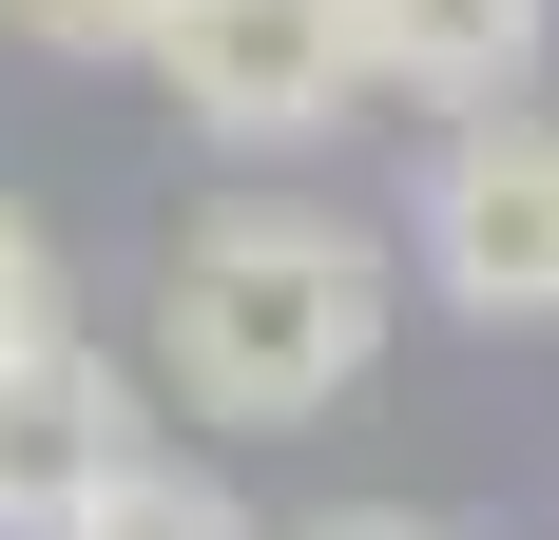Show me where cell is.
Wrapping results in <instances>:
<instances>
[{
	"label": "cell",
	"mask_w": 559,
	"mask_h": 540,
	"mask_svg": "<svg viewBox=\"0 0 559 540\" xmlns=\"http://www.w3.org/2000/svg\"><path fill=\"white\" fill-rule=\"evenodd\" d=\"M155 78H174L193 136L289 155V136H329V116H347L367 39H347V0H174V20H155Z\"/></svg>",
	"instance_id": "obj_3"
},
{
	"label": "cell",
	"mask_w": 559,
	"mask_h": 540,
	"mask_svg": "<svg viewBox=\"0 0 559 540\" xmlns=\"http://www.w3.org/2000/svg\"><path fill=\"white\" fill-rule=\"evenodd\" d=\"M347 39L386 97H521L559 39V0H347Z\"/></svg>",
	"instance_id": "obj_5"
},
{
	"label": "cell",
	"mask_w": 559,
	"mask_h": 540,
	"mask_svg": "<svg viewBox=\"0 0 559 540\" xmlns=\"http://www.w3.org/2000/svg\"><path fill=\"white\" fill-rule=\"evenodd\" d=\"M58 540H251V502H231V483H193L174 444H135V463H116V483L78 502Z\"/></svg>",
	"instance_id": "obj_6"
},
{
	"label": "cell",
	"mask_w": 559,
	"mask_h": 540,
	"mask_svg": "<svg viewBox=\"0 0 559 540\" xmlns=\"http://www.w3.org/2000/svg\"><path fill=\"white\" fill-rule=\"evenodd\" d=\"M135 444L155 425H135V367H116V348H78V328L0 348V540H58Z\"/></svg>",
	"instance_id": "obj_4"
},
{
	"label": "cell",
	"mask_w": 559,
	"mask_h": 540,
	"mask_svg": "<svg viewBox=\"0 0 559 540\" xmlns=\"http://www.w3.org/2000/svg\"><path fill=\"white\" fill-rule=\"evenodd\" d=\"M309 540H444V521H309Z\"/></svg>",
	"instance_id": "obj_9"
},
{
	"label": "cell",
	"mask_w": 559,
	"mask_h": 540,
	"mask_svg": "<svg viewBox=\"0 0 559 540\" xmlns=\"http://www.w3.org/2000/svg\"><path fill=\"white\" fill-rule=\"evenodd\" d=\"M155 367L193 386V425H309L386 367V251L367 213H309V193H231V213L174 232L155 270Z\"/></svg>",
	"instance_id": "obj_1"
},
{
	"label": "cell",
	"mask_w": 559,
	"mask_h": 540,
	"mask_svg": "<svg viewBox=\"0 0 559 540\" xmlns=\"http://www.w3.org/2000/svg\"><path fill=\"white\" fill-rule=\"evenodd\" d=\"M20 39H58V58H155V20L174 0H0Z\"/></svg>",
	"instance_id": "obj_7"
},
{
	"label": "cell",
	"mask_w": 559,
	"mask_h": 540,
	"mask_svg": "<svg viewBox=\"0 0 559 540\" xmlns=\"http://www.w3.org/2000/svg\"><path fill=\"white\" fill-rule=\"evenodd\" d=\"M39 328H78V309H58V251H39V213L0 193V348H39Z\"/></svg>",
	"instance_id": "obj_8"
},
{
	"label": "cell",
	"mask_w": 559,
	"mask_h": 540,
	"mask_svg": "<svg viewBox=\"0 0 559 540\" xmlns=\"http://www.w3.org/2000/svg\"><path fill=\"white\" fill-rule=\"evenodd\" d=\"M425 290H444L463 328H559V116H483L463 97V136L425 155Z\"/></svg>",
	"instance_id": "obj_2"
}]
</instances>
